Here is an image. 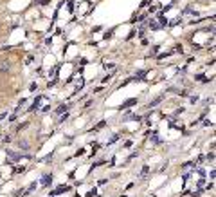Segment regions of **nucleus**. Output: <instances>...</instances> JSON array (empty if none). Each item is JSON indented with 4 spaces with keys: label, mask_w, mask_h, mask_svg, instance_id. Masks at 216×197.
<instances>
[{
    "label": "nucleus",
    "mask_w": 216,
    "mask_h": 197,
    "mask_svg": "<svg viewBox=\"0 0 216 197\" xmlns=\"http://www.w3.org/2000/svg\"><path fill=\"white\" fill-rule=\"evenodd\" d=\"M9 69H11V61H7V60L0 61V72H7Z\"/></svg>",
    "instance_id": "nucleus-8"
},
{
    "label": "nucleus",
    "mask_w": 216,
    "mask_h": 197,
    "mask_svg": "<svg viewBox=\"0 0 216 197\" xmlns=\"http://www.w3.org/2000/svg\"><path fill=\"white\" fill-rule=\"evenodd\" d=\"M146 74H148L146 71H137V72H135V76H133L131 80H137V81H141V80H146Z\"/></svg>",
    "instance_id": "nucleus-9"
},
{
    "label": "nucleus",
    "mask_w": 216,
    "mask_h": 197,
    "mask_svg": "<svg viewBox=\"0 0 216 197\" xmlns=\"http://www.w3.org/2000/svg\"><path fill=\"white\" fill-rule=\"evenodd\" d=\"M83 154H85V150H83V148H79V150L76 152V155H83Z\"/></svg>",
    "instance_id": "nucleus-37"
},
{
    "label": "nucleus",
    "mask_w": 216,
    "mask_h": 197,
    "mask_svg": "<svg viewBox=\"0 0 216 197\" xmlns=\"http://www.w3.org/2000/svg\"><path fill=\"white\" fill-rule=\"evenodd\" d=\"M70 190H72V188H70L69 184H59L54 192H50V197H54V195H61V193H67V192H70Z\"/></svg>",
    "instance_id": "nucleus-2"
},
{
    "label": "nucleus",
    "mask_w": 216,
    "mask_h": 197,
    "mask_svg": "<svg viewBox=\"0 0 216 197\" xmlns=\"http://www.w3.org/2000/svg\"><path fill=\"white\" fill-rule=\"evenodd\" d=\"M27 125H29V123H22V125H18L16 127V132H22L24 129H27Z\"/></svg>",
    "instance_id": "nucleus-19"
},
{
    "label": "nucleus",
    "mask_w": 216,
    "mask_h": 197,
    "mask_svg": "<svg viewBox=\"0 0 216 197\" xmlns=\"http://www.w3.org/2000/svg\"><path fill=\"white\" fill-rule=\"evenodd\" d=\"M203 159H205V155H198V161L196 163H203Z\"/></svg>",
    "instance_id": "nucleus-38"
},
{
    "label": "nucleus",
    "mask_w": 216,
    "mask_h": 197,
    "mask_svg": "<svg viewBox=\"0 0 216 197\" xmlns=\"http://www.w3.org/2000/svg\"><path fill=\"white\" fill-rule=\"evenodd\" d=\"M144 35H146V29L141 27V29H139V36H141V38H144Z\"/></svg>",
    "instance_id": "nucleus-27"
},
{
    "label": "nucleus",
    "mask_w": 216,
    "mask_h": 197,
    "mask_svg": "<svg viewBox=\"0 0 216 197\" xmlns=\"http://www.w3.org/2000/svg\"><path fill=\"white\" fill-rule=\"evenodd\" d=\"M105 125H106V121H99L97 125H96L94 129H92V132H96V130H99V129H105Z\"/></svg>",
    "instance_id": "nucleus-15"
},
{
    "label": "nucleus",
    "mask_w": 216,
    "mask_h": 197,
    "mask_svg": "<svg viewBox=\"0 0 216 197\" xmlns=\"http://www.w3.org/2000/svg\"><path fill=\"white\" fill-rule=\"evenodd\" d=\"M67 118H69V114H67V112H65V114H61V116H59V119H58V123H63Z\"/></svg>",
    "instance_id": "nucleus-20"
},
{
    "label": "nucleus",
    "mask_w": 216,
    "mask_h": 197,
    "mask_svg": "<svg viewBox=\"0 0 216 197\" xmlns=\"http://www.w3.org/2000/svg\"><path fill=\"white\" fill-rule=\"evenodd\" d=\"M83 87H85V80H79V81H78V85H76V92H79Z\"/></svg>",
    "instance_id": "nucleus-18"
},
{
    "label": "nucleus",
    "mask_w": 216,
    "mask_h": 197,
    "mask_svg": "<svg viewBox=\"0 0 216 197\" xmlns=\"http://www.w3.org/2000/svg\"><path fill=\"white\" fill-rule=\"evenodd\" d=\"M69 107H70V105H59V107L56 109V114H63V112H67Z\"/></svg>",
    "instance_id": "nucleus-14"
},
{
    "label": "nucleus",
    "mask_w": 216,
    "mask_h": 197,
    "mask_svg": "<svg viewBox=\"0 0 216 197\" xmlns=\"http://www.w3.org/2000/svg\"><path fill=\"white\" fill-rule=\"evenodd\" d=\"M36 89H38V85H36V83H31V87H29V90H33V92H34Z\"/></svg>",
    "instance_id": "nucleus-31"
},
{
    "label": "nucleus",
    "mask_w": 216,
    "mask_h": 197,
    "mask_svg": "<svg viewBox=\"0 0 216 197\" xmlns=\"http://www.w3.org/2000/svg\"><path fill=\"white\" fill-rule=\"evenodd\" d=\"M69 11H70V13H72V11H74V4H72V2H70V0H69Z\"/></svg>",
    "instance_id": "nucleus-33"
},
{
    "label": "nucleus",
    "mask_w": 216,
    "mask_h": 197,
    "mask_svg": "<svg viewBox=\"0 0 216 197\" xmlns=\"http://www.w3.org/2000/svg\"><path fill=\"white\" fill-rule=\"evenodd\" d=\"M112 78H114V74H108V76H105V78H103V83H106V81H110Z\"/></svg>",
    "instance_id": "nucleus-28"
},
{
    "label": "nucleus",
    "mask_w": 216,
    "mask_h": 197,
    "mask_svg": "<svg viewBox=\"0 0 216 197\" xmlns=\"http://www.w3.org/2000/svg\"><path fill=\"white\" fill-rule=\"evenodd\" d=\"M117 139H119V134H115V136H112V138L108 139V143H106V147H110V145H114Z\"/></svg>",
    "instance_id": "nucleus-16"
},
{
    "label": "nucleus",
    "mask_w": 216,
    "mask_h": 197,
    "mask_svg": "<svg viewBox=\"0 0 216 197\" xmlns=\"http://www.w3.org/2000/svg\"><path fill=\"white\" fill-rule=\"evenodd\" d=\"M189 177H191V174H189V172H187V174H184V175H182V179H184V183H186V181H187Z\"/></svg>",
    "instance_id": "nucleus-30"
},
{
    "label": "nucleus",
    "mask_w": 216,
    "mask_h": 197,
    "mask_svg": "<svg viewBox=\"0 0 216 197\" xmlns=\"http://www.w3.org/2000/svg\"><path fill=\"white\" fill-rule=\"evenodd\" d=\"M202 192H203V190H198V192H194V193H193L191 197H200V195H202Z\"/></svg>",
    "instance_id": "nucleus-32"
},
{
    "label": "nucleus",
    "mask_w": 216,
    "mask_h": 197,
    "mask_svg": "<svg viewBox=\"0 0 216 197\" xmlns=\"http://www.w3.org/2000/svg\"><path fill=\"white\" fill-rule=\"evenodd\" d=\"M196 101H198V96H191V103H193V105H194Z\"/></svg>",
    "instance_id": "nucleus-34"
},
{
    "label": "nucleus",
    "mask_w": 216,
    "mask_h": 197,
    "mask_svg": "<svg viewBox=\"0 0 216 197\" xmlns=\"http://www.w3.org/2000/svg\"><path fill=\"white\" fill-rule=\"evenodd\" d=\"M164 100V96H157L155 100H151L150 103H148V109H155V107H159V103Z\"/></svg>",
    "instance_id": "nucleus-7"
},
{
    "label": "nucleus",
    "mask_w": 216,
    "mask_h": 197,
    "mask_svg": "<svg viewBox=\"0 0 216 197\" xmlns=\"http://www.w3.org/2000/svg\"><path fill=\"white\" fill-rule=\"evenodd\" d=\"M124 148H131V141H126L124 143Z\"/></svg>",
    "instance_id": "nucleus-36"
},
{
    "label": "nucleus",
    "mask_w": 216,
    "mask_h": 197,
    "mask_svg": "<svg viewBox=\"0 0 216 197\" xmlns=\"http://www.w3.org/2000/svg\"><path fill=\"white\" fill-rule=\"evenodd\" d=\"M142 118L141 116H137V114H128L126 118H122V121H141Z\"/></svg>",
    "instance_id": "nucleus-10"
},
{
    "label": "nucleus",
    "mask_w": 216,
    "mask_h": 197,
    "mask_svg": "<svg viewBox=\"0 0 216 197\" xmlns=\"http://www.w3.org/2000/svg\"><path fill=\"white\" fill-rule=\"evenodd\" d=\"M42 100H43V96H38V98L34 100V103L31 105V109H29V110H36V109L40 107V101H42Z\"/></svg>",
    "instance_id": "nucleus-11"
},
{
    "label": "nucleus",
    "mask_w": 216,
    "mask_h": 197,
    "mask_svg": "<svg viewBox=\"0 0 216 197\" xmlns=\"http://www.w3.org/2000/svg\"><path fill=\"white\" fill-rule=\"evenodd\" d=\"M36 184H38V183H31V184H29V188H27V192H33V190L36 188Z\"/></svg>",
    "instance_id": "nucleus-26"
},
{
    "label": "nucleus",
    "mask_w": 216,
    "mask_h": 197,
    "mask_svg": "<svg viewBox=\"0 0 216 197\" xmlns=\"http://www.w3.org/2000/svg\"><path fill=\"white\" fill-rule=\"evenodd\" d=\"M50 183H52V174H43L42 179H40V184H42V186H49Z\"/></svg>",
    "instance_id": "nucleus-4"
},
{
    "label": "nucleus",
    "mask_w": 216,
    "mask_h": 197,
    "mask_svg": "<svg viewBox=\"0 0 216 197\" xmlns=\"http://www.w3.org/2000/svg\"><path fill=\"white\" fill-rule=\"evenodd\" d=\"M148 170H150L148 167H144V168L141 170V177H146V174H148Z\"/></svg>",
    "instance_id": "nucleus-24"
},
{
    "label": "nucleus",
    "mask_w": 216,
    "mask_h": 197,
    "mask_svg": "<svg viewBox=\"0 0 216 197\" xmlns=\"http://www.w3.org/2000/svg\"><path fill=\"white\" fill-rule=\"evenodd\" d=\"M24 170H25L24 167H18V168H15V172H16V174H20V172H24Z\"/></svg>",
    "instance_id": "nucleus-35"
},
{
    "label": "nucleus",
    "mask_w": 216,
    "mask_h": 197,
    "mask_svg": "<svg viewBox=\"0 0 216 197\" xmlns=\"http://www.w3.org/2000/svg\"><path fill=\"white\" fill-rule=\"evenodd\" d=\"M49 2H50V0H36V4H38V6H47Z\"/></svg>",
    "instance_id": "nucleus-23"
},
{
    "label": "nucleus",
    "mask_w": 216,
    "mask_h": 197,
    "mask_svg": "<svg viewBox=\"0 0 216 197\" xmlns=\"http://www.w3.org/2000/svg\"><path fill=\"white\" fill-rule=\"evenodd\" d=\"M157 20H159V24H160V27H164V25H166V24H168V20H166V18H164V15H162V13H159V16H157Z\"/></svg>",
    "instance_id": "nucleus-13"
},
{
    "label": "nucleus",
    "mask_w": 216,
    "mask_h": 197,
    "mask_svg": "<svg viewBox=\"0 0 216 197\" xmlns=\"http://www.w3.org/2000/svg\"><path fill=\"white\" fill-rule=\"evenodd\" d=\"M148 27H150L151 31H159V29H160V24L157 22L155 18H150V20H148Z\"/></svg>",
    "instance_id": "nucleus-6"
},
{
    "label": "nucleus",
    "mask_w": 216,
    "mask_h": 197,
    "mask_svg": "<svg viewBox=\"0 0 216 197\" xmlns=\"http://www.w3.org/2000/svg\"><path fill=\"white\" fill-rule=\"evenodd\" d=\"M6 154H7V161H6V163H9V165H11V163H16V161L22 159V154H18V152H11V150H7Z\"/></svg>",
    "instance_id": "nucleus-1"
},
{
    "label": "nucleus",
    "mask_w": 216,
    "mask_h": 197,
    "mask_svg": "<svg viewBox=\"0 0 216 197\" xmlns=\"http://www.w3.org/2000/svg\"><path fill=\"white\" fill-rule=\"evenodd\" d=\"M198 174L202 175V177H205V170H202V168H198Z\"/></svg>",
    "instance_id": "nucleus-39"
},
{
    "label": "nucleus",
    "mask_w": 216,
    "mask_h": 197,
    "mask_svg": "<svg viewBox=\"0 0 216 197\" xmlns=\"http://www.w3.org/2000/svg\"><path fill=\"white\" fill-rule=\"evenodd\" d=\"M194 80H196V81H203V83H209V78H205L202 72H200V74H194Z\"/></svg>",
    "instance_id": "nucleus-12"
},
{
    "label": "nucleus",
    "mask_w": 216,
    "mask_h": 197,
    "mask_svg": "<svg viewBox=\"0 0 216 197\" xmlns=\"http://www.w3.org/2000/svg\"><path fill=\"white\" fill-rule=\"evenodd\" d=\"M114 36V31H108V33H105V40H108V38H112Z\"/></svg>",
    "instance_id": "nucleus-29"
},
{
    "label": "nucleus",
    "mask_w": 216,
    "mask_h": 197,
    "mask_svg": "<svg viewBox=\"0 0 216 197\" xmlns=\"http://www.w3.org/2000/svg\"><path fill=\"white\" fill-rule=\"evenodd\" d=\"M178 22H182V18H180V16H178V18H175V20H173V22H169V25H177Z\"/></svg>",
    "instance_id": "nucleus-25"
},
{
    "label": "nucleus",
    "mask_w": 216,
    "mask_h": 197,
    "mask_svg": "<svg viewBox=\"0 0 216 197\" xmlns=\"http://www.w3.org/2000/svg\"><path fill=\"white\" fill-rule=\"evenodd\" d=\"M137 103H139V101H137V98H128V100H126V101H124V103H122V105L119 107V110L128 109V107H133V105H137Z\"/></svg>",
    "instance_id": "nucleus-3"
},
{
    "label": "nucleus",
    "mask_w": 216,
    "mask_h": 197,
    "mask_svg": "<svg viewBox=\"0 0 216 197\" xmlns=\"http://www.w3.org/2000/svg\"><path fill=\"white\" fill-rule=\"evenodd\" d=\"M52 154H54V152H50V154H49V155H45V157H43V159H42V161H43V163H49V161H50V159H52Z\"/></svg>",
    "instance_id": "nucleus-21"
},
{
    "label": "nucleus",
    "mask_w": 216,
    "mask_h": 197,
    "mask_svg": "<svg viewBox=\"0 0 216 197\" xmlns=\"http://www.w3.org/2000/svg\"><path fill=\"white\" fill-rule=\"evenodd\" d=\"M194 167H196V163H194V161H189V163H184L182 165V168H194Z\"/></svg>",
    "instance_id": "nucleus-17"
},
{
    "label": "nucleus",
    "mask_w": 216,
    "mask_h": 197,
    "mask_svg": "<svg viewBox=\"0 0 216 197\" xmlns=\"http://www.w3.org/2000/svg\"><path fill=\"white\" fill-rule=\"evenodd\" d=\"M16 145H18V148L22 150V152H27V150L31 148V145H29V141H27V139H18V143H16Z\"/></svg>",
    "instance_id": "nucleus-5"
},
{
    "label": "nucleus",
    "mask_w": 216,
    "mask_h": 197,
    "mask_svg": "<svg viewBox=\"0 0 216 197\" xmlns=\"http://www.w3.org/2000/svg\"><path fill=\"white\" fill-rule=\"evenodd\" d=\"M94 195H96V190H94V192H88V193H87V197H94Z\"/></svg>",
    "instance_id": "nucleus-40"
},
{
    "label": "nucleus",
    "mask_w": 216,
    "mask_h": 197,
    "mask_svg": "<svg viewBox=\"0 0 216 197\" xmlns=\"http://www.w3.org/2000/svg\"><path fill=\"white\" fill-rule=\"evenodd\" d=\"M205 159H207V161H214V152H209L207 155H205Z\"/></svg>",
    "instance_id": "nucleus-22"
}]
</instances>
